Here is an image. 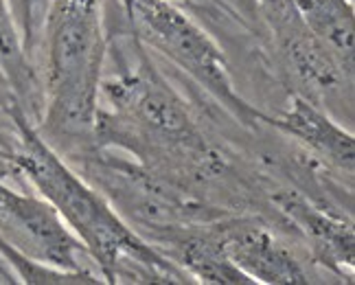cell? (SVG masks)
<instances>
[{"label":"cell","instance_id":"cell-3","mask_svg":"<svg viewBox=\"0 0 355 285\" xmlns=\"http://www.w3.org/2000/svg\"><path fill=\"white\" fill-rule=\"evenodd\" d=\"M136 37L156 60H162L202 97L220 107L248 134L266 130L268 112L237 90L224 49L196 16L169 0H121Z\"/></svg>","mask_w":355,"mask_h":285},{"label":"cell","instance_id":"cell-9","mask_svg":"<svg viewBox=\"0 0 355 285\" xmlns=\"http://www.w3.org/2000/svg\"><path fill=\"white\" fill-rule=\"evenodd\" d=\"M169 3L173 5H180L182 9H187L191 16H207L209 20L213 22H224V24H235V26H241V29L250 31L254 35V31L248 26V22H245L239 13L230 7L226 0H169ZM257 37V35H254ZM259 40V37H257ZM261 42V40H259ZM263 44V42H261Z\"/></svg>","mask_w":355,"mask_h":285},{"label":"cell","instance_id":"cell-4","mask_svg":"<svg viewBox=\"0 0 355 285\" xmlns=\"http://www.w3.org/2000/svg\"><path fill=\"white\" fill-rule=\"evenodd\" d=\"M0 237L33 261L103 281L84 243L66 228L49 202L5 175H0Z\"/></svg>","mask_w":355,"mask_h":285},{"label":"cell","instance_id":"cell-7","mask_svg":"<svg viewBox=\"0 0 355 285\" xmlns=\"http://www.w3.org/2000/svg\"><path fill=\"white\" fill-rule=\"evenodd\" d=\"M0 81L20 110L37 126L44 110V86L37 66L24 51L9 0H0Z\"/></svg>","mask_w":355,"mask_h":285},{"label":"cell","instance_id":"cell-1","mask_svg":"<svg viewBox=\"0 0 355 285\" xmlns=\"http://www.w3.org/2000/svg\"><path fill=\"white\" fill-rule=\"evenodd\" d=\"M20 143L11 156L9 180L29 187L84 243L105 283H193L169 257L121 220L97 189L53 149L18 103H13Z\"/></svg>","mask_w":355,"mask_h":285},{"label":"cell","instance_id":"cell-8","mask_svg":"<svg viewBox=\"0 0 355 285\" xmlns=\"http://www.w3.org/2000/svg\"><path fill=\"white\" fill-rule=\"evenodd\" d=\"M9 7L13 13V20L18 24L26 55L37 66L40 44H42V31H44L51 0H9Z\"/></svg>","mask_w":355,"mask_h":285},{"label":"cell","instance_id":"cell-5","mask_svg":"<svg viewBox=\"0 0 355 285\" xmlns=\"http://www.w3.org/2000/svg\"><path fill=\"white\" fill-rule=\"evenodd\" d=\"M222 250L252 283L307 285L318 277L307 252L290 235L281 233L261 215L226 213L215 220Z\"/></svg>","mask_w":355,"mask_h":285},{"label":"cell","instance_id":"cell-6","mask_svg":"<svg viewBox=\"0 0 355 285\" xmlns=\"http://www.w3.org/2000/svg\"><path fill=\"white\" fill-rule=\"evenodd\" d=\"M266 128L281 139L296 145L329 173L353 180L355 141L351 128H345L320 105L298 94H290L288 103L277 112H268Z\"/></svg>","mask_w":355,"mask_h":285},{"label":"cell","instance_id":"cell-2","mask_svg":"<svg viewBox=\"0 0 355 285\" xmlns=\"http://www.w3.org/2000/svg\"><path fill=\"white\" fill-rule=\"evenodd\" d=\"M105 0H51L37 69L44 110L42 139L66 158L94 143L105 62Z\"/></svg>","mask_w":355,"mask_h":285}]
</instances>
